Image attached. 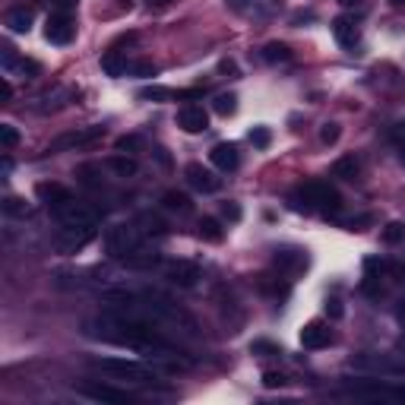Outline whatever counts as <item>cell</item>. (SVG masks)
Instances as JSON below:
<instances>
[{
  "mask_svg": "<svg viewBox=\"0 0 405 405\" xmlns=\"http://www.w3.org/2000/svg\"><path fill=\"white\" fill-rule=\"evenodd\" d=\"M4 212L6 215H19V219H25V215L32 212V206L25 200H19V196H6L4 200Z\"/></svg>",
  "mask_w": 405,
  "mask_h": 405,
  "instance_id": "cell-29",
  "label": "cell"
},
{
  "mask_svg": "<svg viewBox=\"0 0 405 405\" xmlns=\"http://www.w3.org/2000/svg\"><path fill=\"white\" fill-rule=\"evenodd\" d=\"M383 240H386V244H402V240H405V225H402V221H390V225L383 228Z\"/></svg>",
  "mask_w": 405,
  "mask_h": 405,
  "instance_id": "cell-31",
  "label": "cell"
},
{
  "mask_svg": "<svg viewBox=\"0 0 405 405\" xmlns=\"http://www.w3.org/2000/svg\"><path fill=\"white\" fill-rule=\"evenodd\" d=\"M130 73H133V76H155V63L136 60V63H130Z\"/></svg>",
  "mask_w": 405,
  "mask_h": 405,
  "instance_id": "cell-35",
  "label": "cell"
},
{
  "mask_svg": "<svg viewBox=\"0 0 405 405\" xmlns=\"http://www.w3.org/2000/svg\"><path fill=\"white\" fill-rule=\"evenodd\" d=\"M4 98H6V101L13 98V86H10V79H4Z\"/></svg>",
  "mask_w": 405,
  "mask_h": 405,
  "instance_id": "cell-43",
  "label": "cell"
},
{
  "mask_svg": "<svg viewBox=\"0 0 405 405\" xmlns=\"http://www.w3.org/2000/svg\"><path fill=\"white\" fill-rule=\"evenodd\" d=\"M44 38H48L51 44L73 41V19H70V13H51L48 25H44Z\"/></svg>",
  "mask_w": 405,
  "mask_h": 405,
  "instance_id": "cell-9",
  "label": "cell"
},
{
  "mask_svg": "<svg viewBox=\"0 0 405 405\" xmlns=\"http://www.w3.org/2000/svg\"><path fill=\"white\" fill-rule=\"evenodd\" d=\"M0 146H4V152L19 146V130L13 124H0Z\"/></svg>",
  "mask_w": 405,
  "mask_h": 405,
  "instance_id": "cell-30",
  "label": "cell"
},
{
  "mask_svg": "<svg viewBox=\"0 0 405 405\" xmlns=\"http://www.w3.org/2000/svg\"><path fill=\"white\" fill-rule=\"evenodd\" d=\"M143 98H149V101H168V98H174V89H162V86L143 89Z\"/></svg>",
  "mask_w": 405,
  "mask_h": 405,
  "instance_id": "cell-32",
  "label": "cell"
},
{
  "mask_svg": "<svg viewBox=\"0 0 405 405\" xmlns=\"http://www.w3.org/2000/svg\"><path fill=\"white\" fill-rule=\"evenodd\" d=\"M390 4H396V6H402V4H405V0H390Z\"/></svg>",
  "mask_w": 405,
  "mask_h": 405,
  "instance_id": "cell-47",
  "label": "cell"
},
{
  "mask_svg": "<svg viewBox=\"0 0 405 405\" xmlns=\"http://www.w3.org/2000/svg\"><path fill=\"white\" fill-rule=\"evenodd\" d=\"M209 158H212V165H215V168H221V171H234L240 165L238 146H234V143H219L212 152H209Z\"/></svg>",
  "mask_w": 405,
  "mask_h": 405,
  "instance_id": "cell-15",
  "label": "cell"
},
{
  "mask_svg": "<svg viewBox=\"0 0 405 405\" xmlns=\"http://www.w3.org/2000/svg\"><path fill=\"white\" fill-rule=\"evenodd\" d=\"M329 342H333V333H329V326H323L320 320L307 323V326L301 329V345L307 348V352H316V348H326Z\"/></svg>",
  "mask_w": 405,
  "mask_h": 405,
  "instance_id": "cell-14",
  "label": "cell"
},
{
  "mask_svg": "<svg viewBox=\"0 0 405 405\" xmlns=\"http://www.w3.org/2000/svg\"><path fill=\"white\" fill-rule=\"evenodd\" d=\"M221 215H225L228 221H238L240 219V206H238V202H225V206H221Z\"/></svg>",
  "mask_w": 405,
  "mask_h": 405,
  "instance_id": "cell-38",
  "label": "cell"
},
{
  "mask_svg": "<svg viewBox=\"0 0 405 405\" xmlns=\"http://www.w3.org/2000/svg\"><path fill=\"white\" fill-rule=\"evenodd\" d=\"M165 276L174 285H181V288H193L196 278H200V266L190 263V259H171V263L165 266Z\"/></svg>",
  "mask_w": 405,
  "mask_h": 405,
  "instance_id": "cell-10",
  "label": "cell"
},
{
  "mask_svg": "<svg viewBox=\"0 0 405 405\" xmlns=\"http://www.w3.org/2000/svg\"><path fill=\"white\" fill-rule=\"evenodd\" d=\"M35 193H38V200H44L48 206H51V202H57V200H63V196H70L60 184H38Z\"/></svg>",
  "mask_w": 405,
  "mask_h": 405,
  "instance_id": "cell-26",
  "label": "cell"
},
{
  "mask_svg": "<svg viewBox=\"0 0 405 405\" xmlns=\"http://www.w3.org/2000/svg\"><path fill=\"white\" fill-rule=\"evenodd\" d=\"M212 108H215V114H221V117H228V114H234V111H238V95H234V92H221V95H215Z\"/></svg>",
  "mask_w": 405,
  "mask_h": 405,
  "instance_id": "cell-25",
  "label": "cell"
},
{
  "mask_svg": "<svg viewBox=\"0 0 405 405\" xmlns=\"http://www.w3.org/2000/svg\"><path fill=\"white\" fill-rule=\"evenodd\" d=\"M32 19H35V13L29 10V6H16V10H10L6 13V29L10 32H29L32 29Z\"/></svg>",
  "mask_w": 405,
  "mask_h": 405,
  "instance_id": "cell-19",
  "label": "cell"
},
{
  "mask_svg": "<svg viewBox=\"0 0 405 405\" xmlns=\"http://www.w3.org/2000/svg\"><path fill=\"white\" fill-rule=\"evenodd\" d=\"M98 371L111 373L114 380H127V383H136V386H155V371L139 361H127V358H95L92 361Z\"/></svg>",
  "mask_w": 405,
  "mask_h": 405,
  "instance_id": "cell-2",
  "label": "cell"
},
{
  "mask_svg": "<svg viewBox=\"0 0 405 405\" xmlns=\"http://www.w3.org/2000/svg\"><path fill=\"white\" fill-rule=\"evenodd\" d=\"M105 136V127H86V130H73V133H63L57 136L54 143L48 146V152H60V149H73V146H89L95 139Z\"/></svg>",
  "mask_w": 405,
  "mask_h": 405,
  "instance_id": "cell-7",
  "label": "cell"
},
{
  "mask_svg": "<svg viewBox=\"0 0 405 405\" xmlns=\"http://www.w3.org/2000/svg\"><path fill=\"white\" fill-rule=\"evenodd\" d=\"M263 57L269 63H285V60H291V51H288V44H282V41H269L263 48Z\"/></svg>",
  "mask_w": 405,
  "mask_h": 405,
  "instance_id": "cell-24",
  "label": "cell"
},
{
  "mask_svg": "<svg viewBox=\"0 0 405 405\" xmlns=\"http://www.w3.org/2000/svg\"><path fill=\"white\" fill-rule=\"evenodd\" d=\"M184 174H187V184L193 190H200V193H215V190H219V177L212 174V171L209 168H202V165H187V171H184Z\"/></svg>",
  "mask_w": 405,
  "mask_h": 405,
  "instance_id": "cell-13",
  "label": "cell"
},
{
  "mask_svg": "<svg viewBox=\"0 0 405 405\" xmlns=\"http://www.w3.org/2000/svg\"><path fill=\"white\" fill-rule=\"evenodd\" d=\"M152 6H165V4H171V0H149Z\"/></svg>",
  "mask_w": 405,
  "mask_h": 405,
  "instance_id": "cell-46",
  "label": "cell"
},
{
  "mask_svg": "<svg viewBox=\"0 0 405 405\" xmlns=\"http://www.w3.org/2000/svg\"><path fill=\"white\" fill-rule=\"evenodd\" d=\"M402 158H405V152H402Z\"/></svg>",
  "mask_w": 405,
  "mask_h": 405,
  "instance_id": "cell-48",
  "label": "cell"
},
{
  "mask_svg": "<svg viewBox=\"0 0 405 405\" xmlns=\"http://www.w3.org/2000/svg\"><path fill=\"white\" fill-rule=\"evenodd\" d=\"M76 6V0H54V13H70Z\"/></svg>",
  "mask_w": 405,
  "mask_h": 405,
  "instance_id": "cell-40",
  "label": "cell"
},
{
  "mask_svg": "<svg viewBox=\"0 0 405 405\" xmlns=\"http://www.w3.org/2000/svg\"><path fill=\"white\" fill-rule=\"evenodd\" d=\"M339 124H323V130H320V139L326 146H333V143H339Z\"/></svg>",
  "mask_w": 405,
  "mask_h": 405,
  "instance_id": "cell-34",
  "label": "cell"
},
{
  "mask_svg": "<svg viewBox=\"0 0 405 405\" xmlns=\"http://www.w3.org/2000/svg\"><path fill=\"white\" fill-rule=\"evenodd\" d=\"M276 266H291V269H301L307 266V257L301 250H278L276 253Z\"/></svg>",
  "mask_w": 405,
  "mask_h": 405,
  "instance_id": "cell-27",
  "label": "cell"
},
{
  "mask_svg": "<svg viewBox=\"0 0 405 405\" xmlns=\"http://www.w3.org/2000/svg\"><path fill=\"white\" fill-rule=\"evenodd\" d=\"M399 323L405 326V301H402V307H399Z\"/></svg>",
  "mask_w": 405,
  "mask_h": 405,
  "instance_id": "cell-44",
  "label": "cell"
},
{
  "mask_svg": "<svg viewBox=\"0 0 405 405\" xmlns=\"http://www.w3.org/2000/svg\"><path fill=\"white\" fill-rule=\"evenodd\" d=\"M250 352H263V354H282V348H278V345H272V342H263V339H259V342H253V345H250Z\"/></svg>",
  "mask_w": 405,
  "mask_h": 405,
  "instance_id": "cell-36",
  "label": "cell"
},
{
  "mask_svg": "<svg viewBox=\"0 0 405 405\" xmlns=\"http://www.w3.org/2000/svg\"><path fill=\"white\" fill-rule=\"evenodd\" d=\"M155 263H158V253L152 250V247H143V244H139L133 253H127V257H124L127 269H152Z\"/></svg>",
  "mask_w": 405,
  "mask_h": 405,
  "instance_id": "cell-17",
  "label": "cell"
},
{
  "mask_svg": "<svg viewBox=\"0 0 405 405\" xmlns=\"http://www.w3.org/2000/svg\"><path fill=\"white\" fill-rule=\"evenodd\" d=\"M51 215L60 221L63 228H92L98 221V212L86 202L73 200V196H63V200L51 202Z\"/></svg>",
  "mask_w": 405,
  "mask_h": 405,
  "instance_id": "cell-4",
  "label": "cell"
},
{
  "mask_svg": "<svg viewBox=\"0 0 405 405\" xmlns=\"http://www.w3.org/2000/svg\"><path fill=\"white\" fill-rule=\"evenodd\" d=\"M0 63H4V73L6 76H35L38 63L29 60V57H19L16 48H10V44H4V51H0Z\"/></svg>",
  "mask_w": 405,
  "mask_h": 405,
  "instance_id": "cell-8",
  "label": "cell"
},
{
  "mask_svg": "<svg viewBox=\"0 0 405 405\" xmlns=\"http://www.w3.org/2000/svg\"><path fill=\"white\" fill-rule=\"evenodd\" d=\"M326 314L329 316H342V304L339 301H326Z\"/></svg>",
  "mask_w": 405,
  "mask_h": 405,
  "instance_id": "cell-41",
  "label": "cell"
},
{
  "mask_svg": "<svg viewBox=\"0 0 405 405\" xmlns=\"http://www.w3.org/2000/svg\"><path fill=\"white\" fill-rule=\"evenodd\" d=\"M295 206L297 209H320V212H339L342 196L335 193V187H329V184L314 181V184H304L295 193Z\"/></svg>",
  "mask_w": 405,
  "mask_h": 405,
  "instance_id": "cell-3",
  "label": "cell"
},
{
  "mask_svg": "<svg viewBox=\"0 0 405 405\" xmlns=\"http://www.w3.org/2000/svg\"><path fill=\"white\" fill-rule=\"evenodd\" d=\"M76 392L95 399V402H117V405L133 402V396L127 390H114V386H108V383H86V386H79Z\"/></svg>",
  "mask_w": 405,
  "mask_h": 405,
  "instance_id": "cell-11",
  "label": "cell"
},
{
  "mask_svg": "<svg viewBox=\"0 0 405 405\" xmlns=\"http://www.w3.org/2000/svg\"><path fill=\"white\" fill-rule=\"evenodd\" d=\"M339 4H342V6H358L361 0H339Z\"/></svg>",
  "mask_w": 405,
  "mask_h": 405,
  "instance_id": "cell-45",
  "label": "cell"
},
{
  "mask_svg": "<svg viewBox=\"0 0 405 405\" xmlns=\"http://www.w3.org/2000/svg\"><path fill=\"white\" fill-rule=\"evenodd\" d=\"M263 383L269 386V390H276V386H282V383H285V373H276V371L263 373Z\"/></svg>",
  "mask_w": 405,
  "mask_h": 405,
  "instance_id": "cell-39",
  "label": "cell"
},
{
  "mask_svg": "<svg viewBox=\"0 0 405 405\" xmlns=\"http://www.w3.org/2000/svg\"><path fill=\"white\" fill-rule=\"evenodd\" d=\"M101 67H105L108 76H120V73H127V70H130V63H127L124 57L117 54V51H111V54L101 57Z\"/></svg>",
  "mask_w": 405,
  "mask_h": 405,
  "instance_id": "cell-23",
  "label": "cell"
},
{
  "mask_svg": "<svg viewBox=\"0 0 405 405\" xmlns=\"http://www.w3.org/2000/svg\"><path fill=\"white\" fill-rule=\"evenodd\" d=\"M162 206L168 209V212H181V215H187L190 209H193V202H190V196H187V193H177V190H168V193L162 196Z\"/></svg>",
  "mask_w": 405,
  "mask_h": 405,
  "instance_id": "cell-20",
  "label": "cell"
},
{
  "mask_svg": "<svg viewBox=\"0 0 405 405\" xmlns=\"http://www.w3.org/2000/svg\"><path fill=\"white\" fill-rule=\"evenodd\" d=\"M177 127H181L184 133H202L209 127V114L202 111L200 105H184L181 111H177Z\"/></svg>",
  "mask_w": 405,
  "mask_h": 405,
  "instance_id": "cell-12",
  "label": "cell"
},
{
  "mask_svg": "<svg viewBox=\"0 0 405 405\" xmlns=\"http://www.w3.org/2000/svg\"><path fill=\"white\" fill-rule=\"evenodd\" d=\"M105 165L114 171V174H120V177H133V174L139 171L136 162H133V158H127V155H111Z\"/></svg>",
  "mask_w": 405,
  "mask_h": 405,
  "instance_id": "cell-22",
  "label": "cell"
},
{
  "mask_svg": "<svg viewBox=\"0 0 405 405\" xmlns=\"http://www.w3.org/2000/svg\"><path fill=\"white\" fill-rule=\"evenodd\" d=\"M139 244H143V240H139V231H136V228H130V225H114L111 231L105 234L108 253H111V257H117V259H124L127 253H133Z\"/></svg>",
  "mask_w": 405,
  "mask_h": 405,
  "instance_id": "cell-5",
  "label": "cell"
},
{
  "mask_svg": "<svg viewBox=\"0 0 405 405\" xmlns=\"http://www.w3.org/2000/svg\"><path fill=\"white\" fill-rule=\"evenodd\" d=\"M390 136H392V143H396L399 149L405 152V120H399V124L392 127V133H390Z\"/></svg>",
  "mask_w": 405,
  "mask_h": 405,
  "instance_id": "cell-37",
  "label": "cell"
},
{
  "mask_svg": "<svg viewBox=\"0 0 405 405\" xmlns=\"http://www.w3.org/2000/svg\"><path fill=\"white\" fill-rule=\"evenodd\" d=\"M86 333L92 335V339H98V342H108V345H120V348H133V352L174 358V345L165 342L162 335L152 329V323H143V320L108 314V316H95V320H89Z\"/></svg>",
  "mask_w": 405,
  "mask_h": 405,
  "instance_id": "cell-1",
  "label": "cell"
},
{
  "mask_svg": "<svg viewBox=\"0 0 405 405\" xmlns=\"http://www.w3.org/2000/svg\"><path fill=\"white\" fill-rule=\"evenodd\" d=\"M200 238L209 240V244H219V240H221V225L215 219H202L200 221Z\"/></svg>",
  "mask_w": 405,
  "mask_h": 405,
  "instance_id": "cell-28",
  "label": "cell"
},
{
  "mask_svg": "<svg viewBox=\"0 0 405 405\" xmlns=\"http://www.w3.org/2000/svg\"><path fill=\"white\" fill-rule=\"evenodd\" d=\"M67 98H76V89H54V92H48V95H41L38 98V105H35V111H57L60 105H67Z\"/></svg>",
  "mask_w": 405,
  "mask_h": 405,
  "instance_id": "cell-18",
  "label": "cell"
},
{
  "mask_svg": "<svg viewBox=\"0 0 405 405\" xmlns=\"http://www.w3.org/2000/svg\"><path fill=\"white\" fill-rule=\"evenodd\" d=\"M333 35H335V41H339L342 48H354V44H358V38H361V32H358V25H354V19L339 16L333 22Z\"/></svg>",
  "mask_w": 405,
  "mask_h": 405,
  "instance_id": "cell-16",
  "label": "cell"
},
{
  "mask_svg": "<svg viewBox=\"0 0 405 405\" xmlns=\"http://www.w3.org/2000/svg\"><path fill=\"white\" fill-rule=\"evenodd\" d=\"M117 146H120V149H133V146H136V136H124Z\"/></svg>",
  "mask_w": 405,
  "mask_h": 405,
  "instance_id": "cell-42",
  "label": "cell"
},
{
  "mask_svg": "<svg viewBox=\"0 0 405 405\" xmlns=\"http://www.w3.org/2000/svg\"><path fill=\"white\" fill-rule=\"evenodd\" d=\"M358 171H361V165L354 155H342V158H335V165H333V174L342 177V181H354Z\"/></svg>",
  "mask_w": 405,
  "mask_h": 405,
  "instance_id": "cell-21",
  "label": "cell"
},
{
  "mask_svg": "<svg viewBox=\"0 0 405 405\" xmlns=\"http://www.w3.org/2000/svg\"><path fill=\"white\" fill-rule=\"evenodd\" d=\"M92 238H95V225L92 228H60V234L54 238V250L57 253H79Z\"/></svg>",
  "mask_w": 405,
  "mask_h": 405,
  "instance_id": "cell-6",
  "label": "cell"
},
{
  "mask_svg": "<svg viewBox=\"0 0 405 405\" xmlns=\"http://www.w3.org/2000/svg\"><path fill=\"white\" fill-rule=\"evenodd\" d=\"M250 143L257 146V149H266V146L272 143V133L266 130V127H253V130H250Z\"/></svg>",
  "mask_w": 405,
  "mask_h": 405,
  "instance_id": "cell-33",
  "label": "cell"
}]
</instances>
